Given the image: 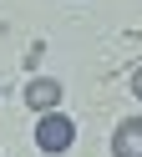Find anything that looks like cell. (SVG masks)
Here are the masks:
<instances>
[{
  "label": "cell",
  "instance_id": "1",
  "mask_svg": "<svg viewBox=\"0 0 142 157\" xmlns=\"http://www.w3.org/2000/svg\"><path fill=\"white\" fill-rule=\"evenodd\" d=\"M71 142H76V122H71V117L46 112V117L36 122V147H41V152H66Z\"/></svg>",
  "mask_w": 142,
  "mask_h": 157
},
{
  "label": "cell",
  "instance_id": "2",
  "mask_svg": "<svg viewBox=\"0 0 142 157\" xmlns=\"http://www.w3.org/2000/svg\"><path fill=\"white\" fill-rule=\"evenodd\" d=\"M112 152L117 157H142V117H127L112 132Z\"/></svg>",
  "mask_w": 142,
  "mask_h": 157
},
{
  "label": "cell",
  "instance_id": "3",
  "mask_svg": "<svg viewBox=\"0 0 142 157\" xmlns=\"http://www.w3.org/2000/svg\"><path fill=\"white\" fill-rule=\"evenodd\" d=\"M56 101H61V81H46V76H36V81L26 86V106H30V112H51Z\"/></svg>",
  "mask_w": 142,
  "mask_h": 157
},
{
  "label": "cell",
  "instance_id": "4",
  "mask_svg": "<svg viewBox=\"0 0 142 157\" xmlns=\"http://www.w3.org/2000/svg\"><path fill=\"white\" fill-rule=\"evenodd\" d=\"M132 91H137V96H142V66H137V76H132Z\"/></svg>",
  "mask_w": 142,
  "mask_h": 157
}]
</instances>
